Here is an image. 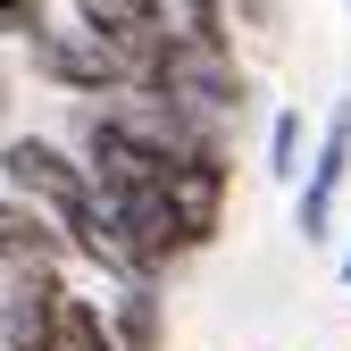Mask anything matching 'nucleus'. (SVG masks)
Listing matches in <instances>:
<instances>
[{"label": "nucleus", "instance_id": "1", "mask_svg": "<svg viewBox=\"0 0 351 351\" xmlns=\"http://www.w3.org/2000/svg\"><path fill=\"white\" fill-rule=\"evenodd\" d=\"M25 51H34V75H42V84H59V93H75V101H117V93H134V67H125V51H117L109 34H93L84 17H67V25L51 17V25L25 42Z\"/></svg>", "mask_w": 351, "mask_h": 351}, {"label": "nucleus", "instance_id": "2", "mask_svg": "<svg viewBox=\"0 0 351 351\" xmlns=\"http://www.w3.org/2000/svg\"><path fill=\"white\" fill-rule=\"evenodd\" d=\"M143 93H167V101L184 109V117H201L209 134H217V125H226V117L243 109V93H251V84H243V59H234V42H209V34H184V42L167 51L159 84H143Z\"/></svg>", "mask_w": 351, "mask_h": 351}, {"label": "nucleus", "instance_id": "3", "mask_svg": "<svg viewBox=\"0 0 351 351\" xmlns=\"http://www.w3.org/2000/svg\"><path fill=\"white\" fill-rule=\"evenodd\" d=\"M351 184V101H335V117L318 125V151L310 167H301V184H293V226L301 243H335V201Z\"/></svg>", "mask_w": 351, "mask_h": 351}, {"label": "nucleus", "instance_id": "4", "mask_svg": "<svg viewBox=\"0 0 351 351\" xmlns=\"http://www.w3.org/2000/svg\"><path fill=\"white\" fill-rule=\"evenodd\" d=\"M167 201H176V217L193 226V243L209 251L217 243V226H226V193H234V167H226V151L217 143H201V151H184V159H167Z\"/></svg>", "mask_w": 351, "mask_h": 351}, {"label": "nucleus", "instance_id": "5", "mask_svg": "<svg viewBox=\"0 0 351 351\" xmlns=\"http://www.w3.org/2000/svg\"><path fill=\"white\" fill-rule=\"evenodd\" d=\"M75 259V243H67V226L51 209H34L25 193H9L0 184V276H25V268H67Z\"/></svg>", "mask_w": 351, "mask_h": 351}, {"label": "nucleus", "instance_id": "6", "mask_svg": "<svg viewBox=\"0 0 351 351\" xmlns=\"http://www.w3.org/2000/svg\"><path fill=\"white\" fill-rule=\"evenodd\" d=\"M109 343L117 351H167V301H159V285H117V301H109Z\"/></svg>", "mask_w": 351, "mask_h": 351}, {"label": "nucleus", "instance_id": "7", "mask_svg": "<svg viewBox=\"0 0 351 351\" xmlns=\"http://www.w3.org/2000/svg\"><path fill=\"white\" fill-rule=\"evenodd\" d=\"M51 351H117V343H109V318H101V301H84L75 285L59 293V310H51Z\"/></svg>", "mask_w": 351, "mask_h": 351}, {"label": "nucleus", "instance_id": "8", "mask_svg": "<svg viewBox=\"0 0 351 351\" xmlns=\"http://www.w3.org/2000/svg\"><path fill=\"white\" fill-rule=\"evenodd\" d=\"M310 117H301V109H276L268 117V176H276V184H301V167H310Z\"/></svg>", "mask_w": 351, "mask_h": 351}, {"label": "nucleus", "instance_id": "9", "mask_svg": "<svg viewBox=\"0 0 351 351\" xmlns=\"http://www.w3.org/2000/svg\"><path fill=\"white\" fill-rule=\"evenodd\" d=\"M51 25V0H0V42H34Z\"/></svg>", "mask_w": 351, "mask_h": 351}, {"label": "nucleus", "instance_id": "10", "mask_svg": "<svg viewBox=\"0 0 351 351\" xmlns=\"http://www.w3.org/2000/svg\"><path fill=\"white\" fill-rule=\"evenodd\" d=\"M343 285H351V226H343Z\"/></svg>", "mask_w": 351, "mask_h": 351}, {"label": "nucleus", "instance_id": "11", "mask_svg": "<svg viewBox=\"0 0 351 351\" xmlns=\"http://www.w3.org/2000/svg\"><path fill=\"white\" fill-rule=\"evenodd\" d=\"M0 109H9V67H0Z\"/></svg>", "mask_w": 351, "mask_h": 351}]
</instances>
